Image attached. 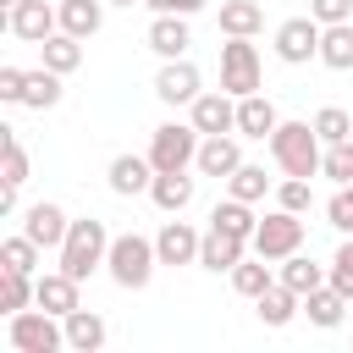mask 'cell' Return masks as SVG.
<instances>
[{
    "label": "cell",
    "instance_id": "34",
    "mask_svg": "<svg viewBox=\"0 0 353 353\" xmlns=\"http://www.w3.org/2000/svg\"><path fill=\"white\" fill-rule=\"evenodd\" d=\"M314 132H320V143H347V138H353V116H347L342 105H325V110L314 116Z\"/></svg>",
    "mask_w": 353,
    "mask_h": 353
},
{
    "label": "cell",
    "instance_id": "20",
    "mask_svg": "<svg viewBox=\"0 0 353 353\" xmlns=\"http://www.w3.org/2000/svg\"><path fill=\"white\" fill-rule=\"evenodd\" d=\"M149 199H154V210H165V215H182V210L193 204V176H188V171H154V182H149Z\"/></svg>",
    "mask_w": 353,
    "mask_h": 353
},
{
    "label": "cell",
    "instance_id": "10",
    "mask_svg": "<svg viewBox=\"0 0 353 353\" xmlns=\"http://www.w3.org/2000/svg\"><path fill=\"white\" fill-rule=\"evenodd\" d=\"M6 28H11L17 39H28V44H44L50 33H61V6H50V0H22V6L6 17Z\"/></svg>",
    "mask_w": 353,
    "mask_h": 353
},
{
    "label": "cell",
    "instance_id": "13",
    "mask_svg": "<svg viewBox=\"0 0 353 353\" xmlns=\"http://www.w3.org/2000/svg\"><path fill=\"white\" fill-rule=\"evenodd\" d=\"M188 110H193V127H199L204 138H210V132H237V94H226V88H221V94H199Z\"/></svg>",
    "mask_w": 353,
    "mask_h": 353
},
{
    "label": "cell",
    "instance_id": "6",
    "mask_svg": "<svg viewBox=\"0 0 353 353\" xmlns=\"http://www.w3.org/2000/svg\"><path fill=\"white\" fill-rule=\"evenodd\" d=\"M259 259H287V254H298L303 248V215L298 210H270V215H259V226H254V243H248Z\"/></svg>",
    "mask_w": 353,
    "mask_h": 353
},
{
    "label": "cell",
    "instance_id": "2",
    "mask_svg": "<svg viewBox=\"0 0 353 353\" xmlns=\"http://www.w3.org/2000/svg\"><path fill=\"white\" fill-rule=\"evenodd\" d=\"M105 259H110V232H105V221H94V215L72 221V232H66V243H61V270L77 276V281H88L94 270H105Z\"/></svg>",
    "mask_w": 353,
    "mask_h": 353
},
{
    "label": "cell",
    "instance_id": "26",
    "mask_svg": "<svg viewBox=\"0 0 353 353\" xmlns=\"http://www.w3.org/2000/svg\"><path fill=\"white\" fill-rule=\"evenodd\" d=\"M325 276H331V265H314L309 254H287V259H281V276H276V281H287V287H292V292L303 298V292L325 287Z\"/></svg>",
    "mask_w": 353,
    "mask_h": 353
},
{
    "label": "cell",
    "instance_id": "44",
    "mask_svg": "<svg viewBox=\"0 0 353 353\" xmlns=\"http://www.w3.org/2000/svg\"><path fill=\"white\" fill-rule=\"evenodd\" d=\"M347 143H353V138H347Z\"/></svg>",
    "mask_w": 353,
    "mask_h": 353
},
{
    "label": "cell",
    "instance_id": "42",
    "mask_svg": "<svg viewBox=\"0 0 353 353\" xmlns=\"http://www.w3.org/2000/svg\"><path fill=\"white\" fill-rule=\"evenodd\" d=\"M143 6H149L154 17H165V11H171V0H143Z\"/></svg>",
    "mask_w": 353,
    "mask_h": 353
},
{
    "label": "cell",
    "instance_id": "37",
    "mask_svg": "<svg viewBox=\"0 0 353 353\" xmlns=\"http://www.w3.org/2000/svg\"><path fill=\"white\" fill-rule=\"evenodd\" d=\"M325 281H331V287H336V292L353 303V237L336 248V259H331V276H325Z\"/></svg>",
    "mask_w": 353,
    "mask_h": 353
},
{
    "label": "cell",
    "instance_id": "21",
    "mask_svg": "<svg viewBox=\"0 0 353 353\" xmlns=\"http://www.w3.org/2000/svg\"><path fill=\"white\" fill-rule=\"evenodd\" d=\"M254 309H259V320H265L270 331H281V325H292V314L303 309V298H298L287 281H276V287H265V292L254 298Z\"/></svg>",
    "mask_w": 353,
    "mask_h": 353
},
{
    "label": "cell",
    "instance_id": "15",
    "mask_svg": "<svg viewBox=\"0 0 353 353\" xmlns=\"http://www.w3.org/2000/svg\"><path fill=\"white\" fill-rule=\"evenodd\" d=\"M237 259H248V237L210 226V232H204V243H199V265H204V270H215V276H221V270L232 276V265H237Z\"/></svg>",
    "mask_w": 353,
    "mask_h": 353
},
{
    "label": "cell",
    "instance_id": "19",
    "mask_svg": "<svg viewBox=\"0 0 353 353\" xmlns=\"http://www.w3.org/2000/svg\"><path fill=\"white\" fill-rule=\"evenodd\" d=\"M276 127H281V116H276V105L265 94H243L237 99V138H270Z\"/></svg>",
    "mask_w": 353,
    "mask_h": 353
},
{
    "label": "cell",
    "instance_id": "11",
    "mask_svg": "<svg viewBox=\"0 0 353 353\" xmlns=\"http://www.w3.org/2000/svg\"><path fill=\"white\" fill-rule=\"evenodd\" d=\"M22 232H28L39 248H61V243H66V232H72V215H66L61 204L39 199V204H28V215H22Z\"/></svg>",
    "mask_w": 353,
    "mask_h": 353
},
{
    "label": "cell",
    "instance_id": "29",
    "mask_svg": "<svg viewBox=\"0 0 353 353\" xmlns=\"http://www.w3.org/2000/svg\"><path fill=\"white\" fill-rule=\"evenodd\" d=\"M22 105L28 110H55L61 105V72H50L44 61L28 72V88H22Z\"/></svg>",
    "mask_w": 353,
    "mask_h": 353
},
{
    "label": "cell",
    "instance_id": "1",
    "mask_svg": "<svg viewBox=\"0 0 353 353\" xmlns=\"http://www.w3.org/2000/svg\"><path fill=\"white\" fill-rule=\"evenodd\" d=\"M320 154H325V143H320L314 121H281L270 132V160L287 176H320Z\"/></svg>",
    "mask_w": 353,
    "mask_h": 353
},
{
    "label": "cell",
    "instance_id": "3",
    "mask_svg": "<svg viewBox=\"0 0 353 353\" xmlns=\"http://www.w3.org/2000/svg\"><path fill=\"white\" fill-rule=\"evenodd\" d=\"M154 265H160V254H154V237H138V232H121V237H110V259H105V270H110V281H116V287H127V292L149 287Z\"/></svg>",
    "mask_w": 353,
    "mask_h": 353
},
{
    "label": "cell",
    "instance_id": "9",
    "mask_svg": "<svg viewBox=\"0 0 353 353\" xmlns=\"http://www.w3.org/2000/svg\"><path fill=\"white\" fill-rule=\"evenodd\" d=\"M204 77H199V66L188 61V55H176V61H165L160 72H154V94H160V105H193L204 88H199Z\"/></svg>",
    "mask_w": 353,
    "mask_h": 353
},
{
    "label": "cell",
    "instance_id": "36",
    "mask_svg": "<svg viewBox=\"0 0 353 353\" xmlns=\"http://www.w3.org/2000/svg\"><path fill=\"white\" fill-rule=\"evenodd\" d=\"M309 199H314V193H309V176H281V182H276V204H281V210H298V215H303Z\"/></svg>",
    "mask_w": 353,
    "mask_h": 353
},
{
    "label": "cell",
    "instance_id": "33",
    "mask_svg": "<svg viewBox=\"0 0 353 353\" xmlns=\"http://www.w3.org/2000/svg\"><path fill=\"white\" fill-rule=\"evenodd\" d=\"M0 270H39V243L28 237V232H17V237H6L0 243Z\"/></svg>",
    "mask_w": 353,
    "mask_h": 353
},
{
    "label": "cell",
    "instance_id": "4",
    "mask_svg": "<svg viewBox=\"0 0 353 353\" xmlns=\"http://www.w3.org/2000/svg\"><path fill=\"white\" fill-rule=\"evenodd\" d=\"M6 336H11L17 353H61V347H66V320L33 303V309L6 314Z\"/></svg>",
    "mask_w": 353,
    "mask_h": 353
},
{
    "label": "cell",
    "instance_id": "39",
    "mask_svg": "<svg viewBox=\"0 0 353 353\" xmlns=\"http://www.w3.org/2000/svg\"><path fill=\"white\" fill-rule=\"evenodd\" d=\"M309 17H314L320 28H331V22H347V17H353V0H309Z\"/></svg>",
    "mask_w": 353,
    "mask_h": 353
},
{
    "label": "cell",
    "instance_id": "14",
    "mask_svg": "<svg viewBox=\"0 0 353 353\" xmlns=\"http://www.w3.org/2000/svg\"><path fill=\"white\" fill-rule=\"evenodd\" d=\"M193 165H199V176H221V182H226V176L243 165L237 132H210V138L199 143V160H193Z\"/></svg>",
    "mask_w": 353,
    "mask_h": 353
},
{
    "label": "cell",
    "instance_id": "22",
    "mask_svg": "<svg viewBox=\"0 0 353 353\" xmlns=\"http://www.w3.org/2000/svg\"><path fill=\"white\" fill-rule=\"evenodd\" d=\"M105 336H110V325H105L94 309H72V314H66V347H72V353H99Z\"/></svg>",
    "mask_w": 353,
    "mask_h": 353
},
{
    "label": "cell",
    "instance_id": "17",
    "mask_svg": "<svg viewBox=\"0 0 353 353\" xmlns=\"http://www.w3.org/2000/svg\"><path fill=\"white\" fill-rule=\"evenodd\" d=\"M188 44H193V33H188V17L165 11V17H154V22H149V50H154L160 61H176V55H188Z\"/></svg>",
    "mask_w": 353,
    "mask_h": 353
},
{
    "label": "cell",
    "instance_id": "31",
    "mask_svg": "<svg viewBox=\"0 0 353 353\" xmlns=\"http://www.w3.org/2000/svg\"><path fill=\"white\" fill-rule=\"evenodd\" d=\"M226 193H232V199H248V204H259V199L270 193V176H265V165H248V160H243V165L226 176Z\"/></svg>",
    "mask_w": 353,
    "mask_h": 353
},
{
    "label": "cell",
    "instance_id": "16",
    "mask_svg": "<svg viewBox=\"0 0 353 353\" xmlns=\"http://www.w3.org/2000/svg\"><path fill=\"white\" fill-rule=\"evenodd\" d=\"M105 182H110V193H121V199L149 193V182H154V160H149V154H116L110 171H105Z\"/></svg>",
    "mask_w": 353,
    "mask_h": 353
},
{
    "label": "cell",
    "instance_id": "8",
    "mask_svg": "<svg viewBox=\"0 0 353 353\" xmlns=\"http://www.w3.org/2000/svg\"><path fill=\"white\" fill-rule=\"evenodd\" d=\"M320 22L314 17H287L281 28H276V55L287 61V66H303V61H320Z\"/></svg>",
    "mask_w": 353,
    "mask_h": 353
},
{
    "label": "cell",
    "instance_id": "38",
    "mask_svg": "<svg viewBox=\"0 0 353 353\" xmlns=\"http://www.w3.org/2000/svg\"><path fill=\"white\" fill-rule=\"evenodd\" d=\"M325 221H331L336 232H347V237H353V182H342V188L331 193V204H325Z\"/></svg>",
    "mask_w": 353,
    "mask_h": 353
},
{
    "label": "cell",
    "instance_id": "23",
    "mask_svg": "<svg viewBox=\"0 0 353 353\" xmlns=\"http://www.w3.org/2000/svg\"><path fill=\"white\" fill-rule=\"evenodd\" d=\"M265 28V6L259 0H221V33L226 39H254Z\"/></svg>",
    "mask_w": 353,
    "mask_h": 353
},
{
    "label": "cell",
    "instance_id": "5",
    "mask_svg": "<svg viewBox=\"0 0 353 353\" xmlns=\"http://www.w3.org/2000/svg\"><path fill=\"white\" fill-rule=\"evenodd\" d=\"M199 143H204V132L193 121H165L149 132V160H154V171H188L199 160Z\"/></svg>",
    "mask_w": 353,
    "mask_h": 353
},
{
    "label": "cell",
    "instance_id": "7",
    "mask_svg": "<svg viewBox=\"0 0 353 353\" xmlns=\"http://www.w3.org/2000/svg\"><path fill=\"white\" fill-rule=\"evenodd\" d=\"M221 88L226 94H259V50L248 39H226L221 44Z\"/></svg>",
    "mask_w": 353,
    "mask_h": 353
},
{
    "label": "cell",
    "instance_id": "43",
    "mask_svg": "<svg viewBox=\"0 0 353 353\" xmlns=\"http://www.w3.org/2000/svg\"><path fill=\"white\" fill-rule=\"evenodd\" d=\"M110 6H143V0H110Z\"/></svg>",
    "mask_w": 353,
    "mask_h": 353
},
{
    "label": "cell",
    "instance_id": "35",
    "mask_svg": "<svg viewBox=\"0 0 353 353\" xmlns=\"http://www.w3.org/2000/svg\"><path fill=\"white\" fill-rule=\"evenodd\" d=\"M320 176H331L336 188L353 182V143H325V154H320Z\"/></svg>",
    "mask_w": 353,
    "mask_h": 353
},
{
    "label": "cell",
    "instance_id": "41",
    "mask_svg": "<svg viewBox=\"0 0 353 353\" xmlns=\"http://www.w3.org/2000/svg\"><path fill=\"white\" fill-rule=\"evenodd\" d=\"M204 6H210V0H171V11H176V17H193V11H204Z\"/></svg>",
    "mask_w": 353,
    "mask_h": 353
},
{
    "label": "cell",
    "instance_id": "40",
    "mask_svg": "<svg viewBox=\"0 0 353 353\" xmlns=\"http://www.w3.org/2000/svg\"><path fill=\"white\" fill-rule=\"evenodd\" d=\"M22 88H28V72L22 66H0V99L6 105H22Z\"/></svg>",
    "mask_w": 353,
    "mask_h": 353
},
{
    "label": "cell",
    "instance_id": "30",
    "mask_svg": "<svg viewBox=\"0 0 353 353\" xmlns=\"http://www.w3.org/2000/svg\"><path fill=\"white\" fill-rule=\"evenodd\" d=\"M320 61L331 72H353V22H331L320 33Z\"/></svg>",
    "mask_w": 353,
    "mask_h": 353
},
{
    "label": "cell",
    "instance_id": "32",
    "mask_svg": "<svg viewBox=\"0 0 353 353\" xmlns=\"http://www.w3.org/2000/svg\"><path fill=\"white\" fill-rule=\"evenodd\" d=\"M232 287H237L243 298H259L265 287H276V276H270V259H237V265H232Z\"/></svg>",
    "mask_w": 353,
    "mask_h": 353
},
{
    "label": "cell",
    "instance_id": "28",
    "mask_svg": "<svg viewBox=\"0 0 353 353\" xmlns=\"http://www.w3.org/2000/svg\"><path fill=\"white\" fill-rule=\"evenodd\" d=\"M39 61L50 66V72H77L83 66V39H72V33H50L44 44H39Z\"/></svg>",
    "mask_w": 353,
    "mask_h": 353
},
{
    "label": "cell",
    "instance_id": "27",
    "mask_svg": "<svg viewBox=\"0 0 353 353\" xmlns=\"http://www.w3.org/2000/svg\"><path fill=\"white\" fill-rule=\"evenodd\" d=\"M303 314L320 325V331H331V325H342V314H347V298L325 281V287H314V292H303Z\"/></svg>",
    "mask_w": 353,
    "mask_h": 353
},
{
    "label": "cell",
    "instance_id": "24",
    "mask_svg": "<svg viewBox=\"0 0 353 353\" xmlns=\"http://www.w3.org/2000/svg\"><path fill=\"white\" fill-rule=\"evenodd\" d=\"M105 28V0H61V33L94 39Z\"/></svg>",
    "mask_w": 353,
    "mask_h": 353
},
{
    "label": "cell",
    "instance_id": "12",
    "mask_svg": "<svg viewBox=\"0 0 353 353\" xmlns=\"http://www.w3.org/2000/svg\"><path fill=\"white\" fill-rule=\"evenodd\" d=\"M199 243H204V232H193L188 221H165V226L154 232L160 265H199Z\"/></svg>",
    "mask_w": 353,
    "mask_h": 353
},
{
    "label": "cell",
    "instance_id": "18",
    "mask_svg": "<svg viewBox=\"0 0 353 353\" xmlns=\"http://www.w3.org/2000/svg\"><path fill=\"white\" fill-rule=\"evenodd\" d=\"M77 287H83L77 276H66V270H44V276H39V298H33V303L66 320L72 309H83V303H77Z\"/></svg>",
    "mask_w": 353,
    "mask_h": 353
},
{
    "label": "cell",
    "instance_id": "25",
    "mask_svg": "<svg viewBox=\"0 0 353 353\" xmlns=\"http://www.w3.org/2000/svg\"><path fill=\"white\" fill-rule=\"evenodd\" d=\"M210 226H221V232H237V237H248L254 243V226H259V215H254V204L248 199H221L215 210H210Z\"/></svg>",
    "mask_w": 353,
    "mask_h": 353
}]
</instances>
